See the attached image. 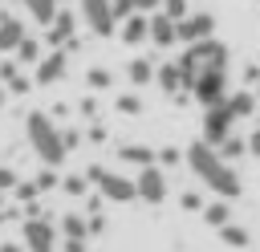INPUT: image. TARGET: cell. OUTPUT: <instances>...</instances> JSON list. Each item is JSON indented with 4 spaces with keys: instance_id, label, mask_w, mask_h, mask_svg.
<instances>
[{
    "instance_id": "1",
    "label": "cell",
    "mask_w": 260,
    "mask_h": 252,
    "mask_svg": "<svg viewBox=\"0 0 260 252\" xmlns=\"http://www.w3.org/2000/svg\"><path fill=\"white\" fill-rule=\"evenodd\" d=\"M187 163H191V171H195L211 191H219V195H228V199L240 195V179H236V171H232L207 142H195V146L187 150Z\"/></svg>"
},
{
    "instance_id": "2",
    "label": "cell",
    "mask_w": 260,
    "mask_h": 252,
    "mask_svg": "<svg viewBox=\"0 0 260 252\" xmlns=\"http://www.w3.org/2000/svg\"><path fill=\"white\" fill-rule=\"evenodd\" d=\"M28 142L45 163H61L65 159V142H61V134L53 130V122L45 114H28Z\"/></svg>"
},
{
    "instance_id": "3",
    "label": "cell",
    "mask_w": 260,
    "mask_h": 252,
    "mask_svg": "<svg viewBox=\"0 0 260 252\" xmlns=\"http://www.w3.org/2000/svg\"><path fill=\"white\" fill-rule=\"evenodd\" d=\"M89 179L102 187V195H106V199H118V203L134 199V183H130V179H122V175H114V171H102V167H93V171H89Z\"/></svg>"
},
{
    "instance_id": "4",
    "label": "cell",
    "mask_w": 260,
    "mask_h": 252,
    "mask_svg": "<svg viewBox=\"0 0 260 252\" xmlns=\"http://www.w3.org/2000/svg\"><path fill=\"white\" fill-rule=\"evenodd\" d=\"M134 195H142L146 203H158V199L167 195L162 171H158V167H142V175H138V183H134Z\"/></svg>"
},
{
    "instance_id": "5",
    "label": "cell",
    "mask_w": 260,
    "mask_h": 252,
    "mask_svg": "<svg viewBox=\"0 0 260 252\" xmlns=\"http://www.w3.org/2000/svg\"><path fill=\"white\" fill-rule=\"evenodd\" d=\"M81 12H85V20H89V28L93 33H114V8H110V0H81Z\"/></svg>"
},
{
    "instance_id": "6",
    "label": "cell",
    "mask_w": 260,
    "mask_h": 252,
    "mask_svg": "<svg viewBox=\"0 0 260 252\" xmlns=\"http://www.w3.org/2000/svg\"><path fill=\"white\" fill-rule=\"evenodd\" d=\"M211 28H215V20L207 12H195V16H187V20L175 24V37H183V41H207Z\"/></svg>"
},
{
    "instance_id": "7",
    "label": "cell",
    "mask_w": 260,
    "mask_h": 252,
    "mask_svg": "<svg viewBox=\"0 0 260 252\" xmlns=\"http://www.w3.org/2000/svg\"><path fill=\"white\" fill-rule=\"evenodd\" d=\"M228 122H232V114L223 110V102H219V106H211V114H207V138H211V142H219V138L228 134Z\"/></svg>"
},
{
    "instance_id": "8",
    "label": "cell",
    "mask_w": 260,
    "mask_h": 252,
    "mask_svg": "<svg viewBox=\"0 0 260 252\" xmlns=\"http://www.w3.org/2000/svg\"><path fill=\"white\" fill-rule=\"evenodd\" d=\"M24 236H28V248H32V252H53V232H49V224H28Z\"/></svg>"
},
{
    "instance_id": "9",
    "label": "cell",
    "mask_w": 260,
    "mask_h": 252,
    "mask_svg": "<svg viewBox=\"0 0 260 252\" xmlns=\"http://www.w3.org/2000/svg\"><path fill=\"white\" fill-rule=\"evenodd\" d=\"M146 37H150V41H158V45H171V41H175V20L154 16V20L146 24Z\"/></svg>"
},
{
    "instance_id": "10",
    "label": "cell",
    "mask_w": 260,
    "mask_h": 252,
    "mask_svg": "<svg viewBox=\"0 0 260 252\" xmlns=\"http://www.w3.org/2000/svg\"><path fill=\"white\" fill-rule=\"evenodd\" d=\"M20 41H24V28H20V20L4 16V20H0V49H16Z\"/></svg>"
},
{
    "instance_id": "11",
    "label": "cell",
    "mask_w": 260,
    "mask_h": 252,
    "mask_svg": "<svg viewBox=\"0 0 260 252\" xmlns=\"http://www.w3.org/2000/svg\"><path fill=\"white\" fill-rule=\"evenodd\" d=\"M24 8L32 12L37 24H53V16H57V0H24Z\"/></svg>"
},
{
    "instance_id": "12",
    "label": "cell",
    "mask_w": 260,
    "mask_h": 252,
    "mask_svg": "<svg viewBox=\"0 0 260 252\" xmlns=\"http://www.w3.org/2000/svg\"><path fill=\"white\" fill-rule=\"evenodd\" d=\"M122 41H126V45H138V41H146V20H142V16H130V20L122 24Z\"/></svg>"
},
{
    "instance_id": "13",
    "label": "cell",
    "mask_w": 260,
    "mask_h": 252,
    "mask_svg": "<svg viewBox=\"0 0 260 252\" xmlns=\"http://www.w3.org/2000/svg\"><path fill=\"white\" fill-rule=\"evenodd\" d=\"M65 69V53H53L49 61H41V69H37V81H57V73Z\"/></svg>"
},
{
    "instance_id": "14",
    "label": "cell",
    "mask_w": 260,
    "mask_h": 252,
    "mask_svg": "<svg viewBox=\"0 0 260 252\" xmlns=\"http://www.w3.org/2000/svg\"><path fill=\"white\" fill-rule=\"evenodd\" d=\"M122 159H126V163H142V167H150V150H142V146H126Z\"/></svg>"
},
{
    "instance_id": "15",
    "label": "cell",
    "mask_w": 260,
    "mask_h": 252,
    "mask_svg": "<svg viewBox=\"0 0 260 252\" xmlns=\"http://www.w3.org/2000/svg\"><path fill=\"white\" fill-rule=\"evenodd\" d=\"M167 20H183L187 16V0H167V12H162Z\"/></svg>"
},
{
    "instance_id": "16",
    "label": "cell",
    "mask_w": 260,
    "mask_h": 252,
    "mask_svg": "<svg viewBox=\"0 0 260 252\" xmlns=\"http://www.w3.org/2000/svg\"><path fill=\"white\" fill-rule=\"evenodd\" d=\"M207 219H211V224H228V207H223V203H211V207H207Z\"/></svg>"
},
{
    "instance_id": "17",
    "label": "cell",
    "mask_w": 260,
    "mask_h": 252,
    "mask_svg": "<svg viewBox=\"0 0 260 252\" xmlns=\"http://www.w3.org/2000/svg\"><path fill=\"white\" fill-rule=\"evenodd\" d=\"M223 240H232V244H248L244 228H232V224H223Z\"/></svg>"
},
{
    "instance_id": "18",
    "label": "cell",
    "mask_w": 260,
    "mask_h": 252,
    "mask_svg": "<svg viewBox=\"0 0 260 252\" xmlns=\"http://www.w3.org/2000/svg\"><path fill=\"white\" fill-rule=\"evenodd\" d=\"M154 4H158V0H122L118 12H126V8H142V12H146V8H154ZM118 12H114V16H118Z\"/></svg>"
},
{
    "instance_id": "19",
    "label": "cell",
    "mask_w": 260,
    "mask_h": 252,
    "mask_svg": "<svg viewBox=\"0 0 260 252\" xmlns=\"http://www.w3.org/2000/svg\"><path fill=\"white\" fill-rule=\"evenodd\" d=\"M130 77H134V81H146V77H150V65H146V61H134V65H130Z\"/></svg>"
},
{
    "instance_id": "20",
    "label": "cell",
    "mask_w": 260,
    "mask_h": 252,
    "mask_svg": "<svg viewBox=\"0 0 260 252\" xmlns=\"http://www.w3.org/2000/svg\"><path fill=\"white\" fill-rule=\"evenodd\" d=\"M16 49H20V61H37V45L32 41H20Z\"/></svg>"
},
{
    "instance_id": "21",
    "label": "cell",
    "mask_w": 260,
    "mask_h": 252,
    "mask_svg": "<svg viewBox=\"0 0 260 252\" xmlns=\"http://www.w3.org/2000/svg\"><path fill=\"white\" fill-rule=\"evenodd\" d=\"M89 85H110V73H106V69H93V73H89Z\"/></svg>"
},
{
    "instance_id": "22",
    "label": "cell",
    "mask_w": 260,
    "mask_h": 252,
    "mask_svg": "<svg viewBox=\"0 0 260 252\" xmlns=\"http://www.w3.org/2000/svg\"><path fill=\"white\" fill-rule=\"evenodd\" d=\"M65 228H69V236H81V219H73V215H69V219H65Z\"/></svg>"
},
{
    "instance_id": "23",
    "label": "cell",
    "mask_w": 260,
    "mask_h": 252,
    "mask_svg": "<svg viewBox=\"0 0 260 252\" xmlns=\"http://www.w3.org/2000/svg\"><path fill=\"white\" fill-rule=\"evenodd\" d=\"M0 187H12V171H0Z\"/></svg>"
},
{
    "instance_id": "24",
    "label": "cell",
    "mask_w": 260,
    "mask_h": 252,
    "mask_svg": "<svg viewBox=\"0 0 260 252\" xmlns=\"http://www.w3.org/2000/svg\"><path fill=\"white\" fill-rule=\"evenodd\" d=\"M252 150L260 154V122H256V134H252Z\"/></svg>"
},
{
    "instance_id": "25",
    "label": "cell",
    "mask_w": 260,
    "mask_h": 252,
    "mask_svg": "<svg viewBox=\"0 0 260 252\" xmlns=\"http://www.w3.org/2000/svg\"><path fill=\"white\" fill-rule=\"evenodd\" d=\"M0 102H4V89H0Z\"/></svg>"
}]
</instances>
